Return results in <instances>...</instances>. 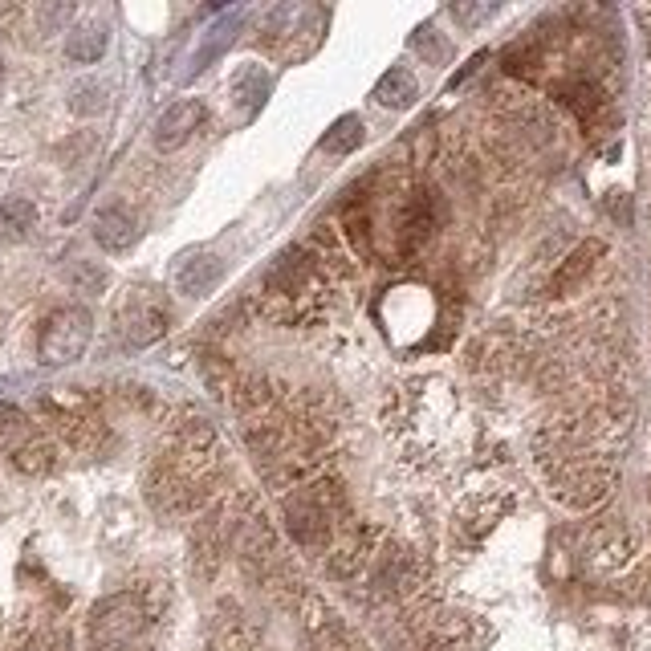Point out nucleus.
Segmentation results:
<instances>
[{
	"instance_id": "nucleus-14",
	"label": "nucleus",
	"mask_w": 651,
	"mask_h": 651,
	"mask_svg": "<svg viewBox=\"0 0 651 651\" xmlns=\"http://www.w3.org/2000/svg\"><path fill=\"white\" fill-rule=\"evenodd\" d=\"M33 228H37V204L29 196H9L0 204V236L5 241H25Z\"/></svg>"
},
{
	"instance_id": "nucleus-15",
	"label": "nucleus",
	"mask_w": 651,
	"mask_h": 651,
	"mask_svg": "<svg viewBox=\"0 0 651 651\" xmlns=\"http://www.w3.org/2000/svg\"><path fill=\"white\" fill-rule=\"evenodd\" d=\"M106 41H110V33L102 25H78L66 37V53H70V62L90 66V62H98V57L106 53Z\"/></svg>"
},
{
	"instance_id": "nucleus-16",
	"label": "nucleus",
	"mask_w": 651,
	"mask_h": 651,
	"mask_svg": "<svg viewBox=\"0 0 651 651\" xmlns=\"http://www.w3.org/2000/svg\"><path fill=\"white\" fill-rule=\"evenodd\" d=\"M363 118L359 114H346V118H338V123L326 131V139H322V151L326 155H350V151H359L363 147Z\"/></svg>"
},
{
	"instance_id": "nucleus-3",
	"label": "nucleus",
	"mask_w": 651,
	"mask_h": 651,
	"mask_svg": "<svg viewBox=\"0 0 651 651\" xmlns=\"http://www.w3.org/2000/svg\"><path fill=\"white\" fill-rule=\"evenodd\" d=\"M90 334H94V322H90V314L82 306L53 310L41 322V334H37V359L45 367H70L86 354Z\"/></svg>"
},
{
	"instance_id": "nucleus-7",
	"label": "nucleus",
	"mask_w": 651,
	"mask_h": 651,
	"mask_svg": "<svg viewBox=\"0 0 651 651\" xmlns=\"http://www.w3.org/2000/svg\"><path fill=\"white\" fill-rule=\"evenodd\" d=\"M228 546H232V513L224 505H216L192 529V570H196V578H204V582L216 578Z\"/></svg>"
},
{
	"instance_id": "nucleus-4",
	"label": "nucleus",
	"mask_w": 651,
	"mask_h": 651,
	"mask_svg": "<svg viewBox=\"0 0 651 651\" xmlns=\"http://www.w3.org/2000/svg\"><path fill=\"white\" fill-rule=\"evenodd\" d=\"M444 224V200L440 192L432 188H411L403 192V204L395 212V249L399 257H420L428 245H432V236L440 232Z\"/></svg>"
},
{
	"instance_id": "nucleus-9",
	"label": "nucleus",
	"mask_w": 651,
	"mask_h": 651,
	"mask_svg": "<svg viewBox=\"0 0 651 651\" xmlns=\"http://www.w3.org/2000/svg\"><path fill=\"white\" fill-rule=\"evenodd\" d=\"M94 241H98L106 253H127V249L139 241V216H135L127 204H106V208L94 216Z\"/></svg>"
},
{
	"instance_id": "nucleus-13",
	"label": "nucleus",
	"mask_w": 651,
	"mask_h": 651,
	"mask_svg": "<svg viewBox=\"0 0 651 651\" xmlns=\"http://www.w3.org/2000/svg\"><path fill=\"white\" fill-rule=\"evenodd\" d=\"M57 464V448L45 436H25L21 444H13V468L21 477H49Z\"/></svg>"
},
{
	"instance_id": "nucleus-11",
	"label": "nucleus",
	"mask_w": 651,
	"mask_h": 651,
	"mask_svg": "<svg viewBox=\"0 0 651 651\" xmlns=\"http://www.w3.org/2000/svg\"><path fill=\"white\" fill-rule=\"evenodd\" d=\"M607 249H603V241H582L558 269H554V277H550V293H570V289H578L582 281H586V273L599 265V257H603Z\"/></svg>"
},
{
	"instance_id": "nucleus-8",
	"label": "nucleus",
	"mask_w": 651,
	"mask_h": 651,
	"mask_svg": "<svg viewBox=\"0 0 651 651\" xmlns=\"http://www.w3.org/2000/svg\"><path fill=\"white\" fill-rule=\"evenodd\" d=\"M204 123V102L200 98H184V102H175L159 114V123H155V147L159 151H180Z\"/></svg>"
},
{
	"instance_id": "nucleus-2",
	"label": "nucleus",
	"mask_w": 651,
	"mask_h": 651,
	"mask_svg": "<svg viewBox=\"0 0 651 651\" xmlns=\"http://www.w3.org/2000/svg\"><path fill=\"white\" fill-rule=\"evenodd\" d=\"M143 493L151 501L155 513L163 517H192L208 505L212 497V481H200L192 477L188 468H180L171 456H159L151 468H147V481H143Z\"/></svg>"
},
{
	"instance_id": "nucleus-20",
	"label": "nucleus",
	"mask_w": 651,
	"mask_h": 651,
	"mask_svg": "<svg viewBox=\"0 0 651 651\" xmlns=\"http://www.w3.org/2000/svg\"><path fill=\"white\" fill-rule=\"evenodd\" d=\"M0 82H5V62H0Z\"/></svg>"
},
{
	"instance_id": "nucleus-12",
	"label": "nucleus",
	"mask_w": 651,
	"mask_h": 651,
	"mask_svg": "<svg viewBox=\"0 0 651 651\" xmlns=\"http://www.w3.org/2000/svg\"><path fill=\"white\" fill-rule=\"evenodd\" d=\"M420 98V82L407 66H391L379 82H375V102L387 110H407L411 102Z\"/></svg>"
},
{
	"instance_id": "nucleus-5",
	"label": "nucleus",
	"mask_w": 651,
	"mask_h": 651,
	"mask_svg": "<svg viewBox=\"0 0 651 651\" xmlns=\"http://www.w3.org/2000/svg\"><path fill=\"white\" fill-rule=\"evenodd\" d=\"M167 322H171V314L155 298V289L151 293L147 289H135L131 298L118 306V314H114V326H118V334H123L127 346H151V342H159L167 334Z\"/></svg>"
},
{
	"instance_id": "nucleus-1",
	"label": "nucleus",
	"mask_w": 651,
	"mask_h": 651,
	"mask_svg": "<svg viewBox=\"0 0 651 651\" xmlns=\"http://www.w3.org/2000/svg\"><path fill=\"white\" fill-rule=\"evenodd\" d=\"M151 627V607L139 590H118L94 603L86 623V647L90 651H143Z\"/></svg>"
},
{
	"instance_id": "nucleus-17",
	"label": "nucleus",
	"mask_w": 651,
	"mask_h": 651,
	"mask_svg": "<svg viewBox=\"0 0 651 651\" xmlns=\"http://www.w3.org/2000/svg\"><path fill=\"white\" fill-rule=\"evenodd\" d=\"M70 110L74 114H98V110H106V90L98 82H78L74 94H70Z\"/></svg>"
},
{
	"instance_id": "nucleus-10",
	"label": "nucleus",
	"mask_w": 651,
	"mask_h": 651,
	"mask_svg": "<svg viewBox=\"0 0 651 651\" xmlns=\"http://www.w3.org/2000/svg\"><path fill=\"white\" fill-rule=\"evenodd\" d=\"M220 277H224V265L212 253H196L175 269V285H180L184 298H208V293L220 285Z\"/></svg>"
},
{
	"instance_id": "nucleus-6",
	"label": "nucleus",
	"mask_w": 651,
	"mask_h": 651,
	"mask_svg": "<svg viewBox=\"0 0 651 651\" xmlns=\"http://www.w3.org/2000/svg\"><path fill=\"white\" fill-rule=\"evenodd\" d=\"M208 651H269L261 627L241 611V603L220 599L208 619Z\"/></svg>"
},
{
	"instance_id": "nucleus-18",
	"label": "nucleus",
	"mask_w": 651,
	"mask_h": 651,
	"mask_svg": "<svg viewBox=\"0 0 651 651\" xmlns=\"http://www.w3.org/2000/svg\"><path fill=\"white\" fill-rule=\"evenodd\" d=\"M70 281H74L82 293H102L110 277H106V269L94 265V261H74V265H70Z\"/></svg>"
},
{
	"instance_id": "nucleus-19",
	"label": "nucleus",
	"mask_w": 651,
	"mask_h": 651,
	"mask_svg": "<svg viewBox=\"0 0 651 651\" xmlns=\"http://www.w3.org/2000/svg\"><path fill=\"white\" fill-rule=\"evenodd\" d=\"M82 151H90V139H86V135H78V139H70V143H62V147H57V159H62L66 167H74Z\"/></svg>"
}]
</instances>
